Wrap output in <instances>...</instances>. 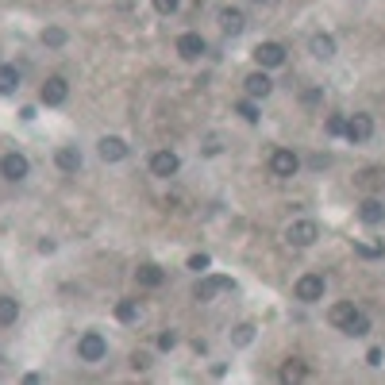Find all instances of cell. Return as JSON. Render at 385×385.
I'll return each mask as SVG.
<instances>
[{"mask_svg": "<svg viewBox=\"0 0 385 385\" xmlns=\"http://www.w3.org/2000/svg\"><path fill=\"white\" fill-rule=\"evenodd\" d=\"M324 289H327L324 274H301L297 285H293V297L301 305H316V301H324Z\"/></svg>", "mask_w": 385, "mask_h": 385, "instance_id": "cell-1", "label": "cell"}, {"mask_svg": "<svg viewBox=\"0 0 385 385\" xmlns=\"http://www.w3.org/2000/svg\"><path fill=\"white\" fill-rule=\"evenodd\" d=\"M313 166H316V170H324V166H332V158H327V154H316Z\"/></svg>", "mask_w": 385, "mask_h": 385, "instance_id": "cell-38", "label": "cell"}, {"mask_svg": "<svg viewBox=\"0 0 385 385\" xmlns=\"http://www.w3.org/2000/svg\"><path fill=\"white\" fill-rule=\"evenodd\" d=\"M104 355H108V339H104L101 332H85L77 339V358L81 362H101Z\"/></svg>", "mask_w": 385, "mask_h": 385, "instance_id": "cell-4", "label": "cell"}, {"mask_svg": "<svg viewBox=\"0 0 385 385\" xmlns=\"http://www.w3.org/2000/svg\"><path fill=\"white\" fill-rule=\"evenodd\" d=\"M343 332H347V335H355V339H362V335H370V316H366L362 308H358V313H355V320H351L347 327H343Z\"/></svg>", "mask_w": 385, "mask_h": 385, "instance_id": "cell-23", "label": "cell"}, {"mask_svg": "<svg viewBox=\"0 0 385 385\" xmlns=\"http://www.w3.org/2000/svg\"><path fill=\"white\" fill-rule=\"evenodd\" d=\"M343 135H347L351 143H366V139L374 135V116H366V112L347 116V131H343Z\"/></svg>", "mask_w": 385, "mask_h": 385, "instance_id": "cell-9", "label": "cell"}, {"mask_svg": "<svg viewBox=\"0 0 385 385\" xmlns=\"http://www.w3.org/2000/svg\"><path fill=\"white\" fill-rule=\"evenodd\" d=\"M270 174L274 177H297L301 174V154L289 151V146H277V151L270 154Z\"/></svg>", "mask_w": 385, "mask_h": 385, "instance_id": "cell-3", "label": "cell"}, {"mask_svg": "<svg viewBox=\"0 0 385 385\" xmlns=\"http://www.w3.org/2000/svg\"><path fill=\"white\" fill-rule=\"evenodd\" d=\"M208 266H212V258H208V255H193V258H189V270H196V274H204Z\"/></svg>", "mask_w": 385, "mask_h": 385, "instance_id": "cell-33", "label": "cell"}, {"mask_svg": "<svg viewBox=\"0 0 385 385\" xmlns=\"http://www.w3.org/2000/svg\"><path fill=\"white\" fill-rule=\"evenodd\" d=\"M301 104H305V108H320L324 104V85H308L305 93H301Z\"/></svg>", "mask_w": 385, "mask_h": 385, "instance_id": "cell-25", "label": "cell"}, {"mask_svg": "<svg viewBox=\"0 0 385 385\" xmlns=\"http://www.w3.org/2000/svg\"><path fill=\"white\" fill-rule=\"evenodd\" d=\"M20 320V301L15 297H0V327H12Z\"/></svg>", "mask_w": 385, "mask_h": 385, "instance_id": "cell-21", "label": "cell"}, {"mask_svg": "<svg viewBox=\"0 0 385 385\" xmlns=\"http://www.w3.org/2000/svg\"><path fill=\"white\" fill-rule=\"evenodd\" d=\"M227 289H235V282H232V277L212 274V277H201V282L193 285V297H196V301H212L216 293H227Z\"/></svg>", "mask_w": 385, "mask_h": 385, "instance_id": "cell-6", "label": "cell"}, {"mask_svg": "<svg viewBox=\"0 0 385 385\" xmlns=\"http://www.w3.org/2000/svg\"><path fill=\"white\" fill-rule=\"evenodd\" d=\"M208 51V43H204L201 35H196V31H185L182 39H177V54H182L185 62H193V58H201V54Z\"/></svg>", "mask_w": 385, "mask_h": 385, "instance_id": "cell-12", "label": "cell"}, {"mask_svg": "<svg viewBox=\"0 0 385 385\" xmlns=\"http://www.w3.org/2000/svg\"><path fill=\"white\" fill-rule=\"evenodd\" d=\"M15 89H20V70L15 65H0V93L12 96Z\"/></svg>", "mask_w": 385, "mask_h": 385, "instance_id": "cell-22", "label": "cell"}, {"mask_svg": "<svg viewBox=\"0 0 385 385\" xmlns=\"http://www.w3.org/2000/svg\"><path fill=\"white\" fill-rule=\"evenodd\" d=\"M282 381L297 385V381H308V366L301 362V358H289V362L282 366Z\"/></svg>", "mask_w": 385, "mask_h": 385, "instance_id": "cell-20", "label": "cell"}, {"mask_svg": "<svg viewBox=\"0 0 385 385\" xmlns=\"http://www.w3.org/2000/svg\"><path fill=\"white\" fill-rule=\"evenodd\" d=\"M96 151H101V158H104V162H120V158H127V143H124V139H116V135H104L101 143H96Z\"/></svg>", "mask_w": 385, "mask_h": 385, "instance_id": "cell-14", "label": "cell"}, {"mask_svg": "<svg viewBox=\"0 0 385 385\" xmlns=\"http://www.w3.org/2000/svg\"><path fill=\"white\" fill-rule=\"evenodd\" d=\"M177 170H182V158H177V151H154L151 154V174L154 177H174Z\"/></svg>", "mask_w": 385, "mask_h": 385, "instance_id": "cell-7", "label": "cell"}, {"mask_svg": "<svg viewBox=\"0 0 385 385\" xmlns=\"http://www.w3.org/2000/svg\"><path fill=\"white\" fill-rule=\"evenodd\" d=\"M174 347H177V332L170 327V332L158 335V351H174Z\"/></svg>", "mask_w": 385, "mask_h": 385, "instance_id": "cell-32", "label": "cell"}, {"mask_svg": "<svg viewBox=\"0 0 385 385\" xmlns=\"http://www.w3.org/2000/svg\"><path fill=\"white\" fill-rule=\"evenodd\" d=\"M243 89H247L251 101H266V96L274 93V81H270V73H266V70H255V73H247Z\"/></svg>", "mask_w": 385, "mask_h": 385, "instance_id": "cell-10", "label": "cell"}, {"mask_svg": "<svg viewBox=\"0 0 385 385\" xmlns=\"http://www.w3.org/2000/svg\"><path fill=\"white\" fill-rule=\"evenodd\" d=\"M116 320L135 324L139 320V301H120V305H116Z\"/></svg>", "mask_w": 385, "mask_h": 385, "instance_id": "cell-24", "label": "cell"}, {"mask_svg": "<svg viewBox=\"0 0 385 385\" xmlns=\"http://www.w3.org/2000/svg\"><path fill=\"white\" fill-rule=\"evenodd\" d=\"M255 4H270V0H255Z\"/></svg>", "mask_w": 385, "mask_h": 385, "instance_id": "cell-39", "label": "cell"}, {"mask_svg": "<svg viewBox=\"0 0 385 385\" xmlns=\"http://www.w3.org/2000/svg\"><path fill=\"white\" fill-rule=\"evenodd\" d=\"M135 282L143 285V289H158V285L166 282V274H162L158 266H139L135 270Z\"/></svg>", "mask_w": 385, "mask_h": 385, "instance_id": "cell-19", "label": "cell"}, {"mask_svg": "<svg viewBox=\"0 0 385 385\" xmlns=\"http://www.w3.org/2000/svg\"><path fill=\"white\" fill-rule=\"evenodd\" d=\"M131 366H135V370H146V366H151V355H143V351L131 355Z\"/></svg>", "mask_w": 385, "mask_h": 385, "instance_id": "cell-34", "label": "cell"}, {"mask_svg": "<svg viewBox=\"0 0 385 385\" xmlns=\"http://www.w3.org/2000/svg\"><path fill=\"white\" fill-rule=\"evenodd\" d=\"M232 339H235V347H247V343L255 339V327H251V324H239V327H235V335H232Z\"/></svg>", "mask_w": 385, "mask_h": 385, "instance_id": "cell-28", "label": "cell"}, {"mask_svg": "<svg viewBox=\"0 0 385 385\" xmlns=\"http://www.w3.org/2000/svg\"><path fill=\"white\" fill-rule=\"evenodd\" d=\"M358 255H362V258H378L381 251H378V247H370V243H358Z\"/></svg>", "mask_w": 385, "mask_h": 385, "instance_id": "cell-36", "label": "cell"}, {"mask_svg": "<svg viewBox=\"0 0 385 385\" xmlns=\"http://www.w3.org/2000/svg\"><path fill=\"white\" fill-rule=\"evenodd\" d=\"M343 131H347V116H339V112L327 116V135H343Z\"/></svg>", "mask_w": 385, "mask_h": 385, "instance_id": "cell-30", "label": "cell"}, {"mask_svg": "<svg viewBox=\"0 0 385 385\" xmlns=\"http://www.w3.org/2000/svg\"><path fill=\"white\" fill-rule=\"evenodd\" d=\"M54 162H58V170H65V174H77V170H81V151H77V146H58Z\"/></svg>", "mask_w": 385, "mask_h": 385, "instance_id": "cell-18", "label": "cell"}, {"mask_svg": "<svg viewBox=\"0 0 385 385\" xmlns=\"http://www.w3.org/2000/svg\"><path fill=\"white\" fill-rule=\"evenodd\" d=\"M381 347H370V351H366V362H370V366H381Z\"/></svg>", "mask_w": 385, "mask_h": 385, "instance_id": "cell-35", "label": "cell"}, {"mask_svg": "<svg viewBox=\"0 0 385 385\" xmlns=\"http://www.w3.org/2000/svg\"><path fill=\"white\" fill-rule=\"evenodd\" d=\"M27 174H31V162L23 158L20 151H8L4 158H0V177H8V182H23Z\"/></svg>", "mask_w": 385, "mask_h": 385, "instance_id": "cell-5", "label": "cell"}, {"mask_svg": "<svg viewBox=\"0 0 385 385\" xmlns=\"http://www.w3.org/2000/svg\"><path fill=\"white\" fill-rule=\"evenodd\" d=\"M362 189H370V185H378V182H385V170H362V174L355 177Z\"/></svg>", "mask_w": 385, "mask_h": 385, "instance_id": "cell-27", "label": "cell"}, {"mask_svg": "<svg viewBox=\"0 0 385 385\" xmlns=\"http://www.w3.org/2000/svg\"><path fill=\"white\" fill-rule=\"evenodd\" d=\"M235 112H239V116L247 120V124H258V104L251 101V96H247V101H239V104H235Z\"/></svg>", "mask_w": 385, "mask_h": 385, "instance_id": "cell-26", "label": "cell"}, {"mask_svg": "<svg viewBox=\"0 0 385 385\" xmlns=\"http://www.w3.org/2000/svg\"><path fill=\"white\" fill-rule=\"evenodd\" d=\"M43 43H46V46H62V43H65V31H62V27H46V31H43Z\"/></svg>", "mask_w": 385, "mask_h": 385, "instance_id": "cell-29", "label": "cell"}, {"mask_svg": "<svg viewBox=\"0 0 385 385\" xmlns=\"http://www.w3.org/2000/svg\"><path fill=\"white\" fill-rule=\"evenodd\" d=\"M355 313H358V308H355V301H339V305H332V313H327V320H332L335 327H339V332H343V327H347L351 320H355Z\"/></svg>", "mask_w": 385, "mask_h": 385, "instance_id": "cell-17", "label": "cell"}, {"mask_svg": "<svg viewBox=\"0 0 385 385\" xmlns=\"http://www.w3.org/2000/svg\"><path fill=\"white\" fill-rule=\"evenodd\" d=\"M65 96H70L65 77H46V85L39 89V101H43L46 108H58V104H65Z\"/></svg>", "mask_w": 385, "mask_h": 385, "instance_id": "cell-8", "label": "cell"}, {"mask_svg": "<svg viewBox=\"0 0 385 385\" xmlns=\"http://www.w3.org/2000/svg\"><path fill=\"white\" fill-rule=\"evenodd\" d=\"M154 4V12H162V15H174L177 8H182V0H151Z\"/></svg>", "mask_w": 385, "mask_h": 385, "instance_id": "cell-31", "label": "cell"}, {"mask_svg": "<svg viewBox=\"0 0 385 385\" xmlns=\"http://www.w3.org/2000/svg\"><path fill=\"white\" fill-rule=\"evenodd\" d=\"M204 154H220V139H216V135H212L208 143H204Z\"/></svg>", "mask_w": 385, "mask_h": 385, "instance_id": "cell-37", "label": "cell"}, {"mask_svg": "<svg viewBox=\"0 0 385 385\" xmlns=\"http://www.w3.org/2000/svg\"><path fill=\"white\" fill-rule=\"evenodd\" d=\"M358 220H362V224H385V204L378 196H366V201L358 204Z\"/></svg>", "mask_w": 385, "mask_h": 385, "instance_id": "cell-16", "label": "cell"}, {"mask_svg": "<svg viewBox=\"0 0 385 385\" xmlns=\"http://www.w3.org/2000/svg\"><path fill=\"white\" fill-rule=\"evenodd\" d=\"M255 62L262 65V70H277V65H285V46L282 43H258Z\"/></svg>", "mask_w": 385, "mask_h": 385, "instance_id": "cell-11", "label": "cell"}, {"mask_svg": "<svg viewBox=\"0 0 385 385\" xmlns=\"http://www.w3.org/2000/svg\"><path fill=\"white\" fill-rule=\"evenodd\" d=\"M308 51H313V58L332 62V58H335V39L327 35V31H316V35L308 39Z\"/></svg>", "mask_w": 385, "mask_h": 385, "instance_id": "cell-13", "label": "cell"}, {"mask_svg": "<svg viewBox=\"0 0 385 385\" xmlns=\"http://www.w3.org/2000/svg\"><path fill=\"white\" fill-rule=\"evenodd\" d=\"M243 27H247V15H243L239 8H224V12H220V31H224V35H243Z\"/></svg>", "mask_w": 385, "mask_h": 385, "instance_id": "cell-15", "label": "cell"}, {"mask_svg": "<svg viewBox=\"0 0 385 385\" xmlns=\"http://www.w3.org/2000/svg\"><path fill=\"white\" fill-rule=\"evenodd\" d=\"M316 239H320V224H316V220H293V224L285 227V243H289V247H313Z\"/></svg>", "mask_w": 385, "mask_h": 385, "instance_id": "cell-2", "label": "cell"}]
</instances>
